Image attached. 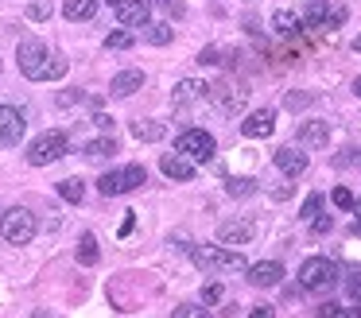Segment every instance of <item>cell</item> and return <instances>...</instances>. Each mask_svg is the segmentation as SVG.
<instances>
[{"label":"cell","instance_id":"8d00e7d4","mask_svg":"<svg viewBox=\"0 0 361 318\" xmlns=\"http://www.w3.org/2000/svg\"><path fill=\"white\" fill-rule=\"evenodd\" d=\"M198 62H202V66H218L221 59H218V51H214V47H206V51L198 54Z\"/></svg>","mask_w":361,"mask_h":318},{"label":"cell","instance_id":"1f68e13d","mask_svg":"<svg viewBox=\"0 0 361 318\" xmlns=\"http://www.w3.org/2000/svg\"><path fill=\"white\" fill-rule=\"evenodd\" d=\"M221 295H226V291H221V283H206V287H202V307L221 302Z\"/></svg>","mask_w":361,"mask_h":318},{"label":"cell","instance_id":"d6a6232c","mask_svg":"<svg viewBox=\"0 0 361 318\" xmlns=\"http://www.w3.org/2000/svg\"><path fill=\"white\" fill-rule=\"evenodd\" d=\"M47 16H51L47 0H32V4H27V20H47Z\"/></svg>","mask_w":361,"mask_h":318},{"label":"cell","instance_id":"f6af8a7d","mask_svg":"<svg viewBox=\"0 0 361 318\" xmlns=\"http://www.w3.org/2000/svg\"><path fill=\"white\" fill-rule=\"evenodd\" d=\"M353 93H357V97H361V78H357V82H353Z\"/></svg>","mask_w":361,"mask_h":318},{"label":"cell","instance_id":"7a4b0ae2","mask_svg":"<svg viewBox=\"0 0 361 318\" xmlns=\"http://www.w3.org/2000/svg\"><path fill=\"white\" fill-rule=\"evenodd\" d=\"M35 229H39V225H35V214L24 206H12V209L0 214V233H4L8 245H27V240L35 237Z\"/></svg>","mask_w":361,"mask_h":318},{"label":"cell","instance_id":"5b68a950","mask_svg":"<svg viewBox=\"0 0 361 318\" xmlns=\"http://www.w3.org/2000/svg\"><path fill=\"white\" fill-rule=\"evenodd\" d=\"M140 183H148V171H144L140 163H128V167H121V171H109V175H102L97 190H102L105 198H117V194L136 190Z\"/></svg>","mask_w":361,"mask_h":318},{"label":"cell","instance_id":"4fadbf2b","mask_svg":"<svg viewBox=\"0 0 361 318\" xmlns=\"http://www.w3.org/2000/svg\"><path fill=\"white\" fill-rule=\"evenodd\" d=\"M159 171H164L167 178H175V183H190V178H195V163L179 152H167L164 159H159Z\"/></svg>","mask_w":361,"mask_h":318},{"label":"cell","instance_id":"ffe728a7","mask_svg":"<svg viewBox=\"0 0 361 318\" xmlns=\"http://www.w3.org/2000/svg\"><path fill=\"white\" fill-rule=\"evenodd\" d=\"M198 97H206V85L195 82V78L175 85V105H190V101H198Z\"/></svg>","mask_w":361,"mask_h":318},{"label":"cell","instance_id":"e0dca14e","mask_svg":"<svg viewBox=\"0 0 361 318\" xmlns=\"http://www.w3.org/2000/svg\"><path fill=\"white\" fill-rule=\"evenodd\" d=\"M63 16H66V20H74V23L94 20V16H97V0H66V4H63Z\"/></svg>","mask_w":361,"mask_h":318},{"label":"cell","instance_id":"4316f807","mask_svg":"<svg viewBox=\"0 0 361 318\" xmlns=\"http://www.w3.org/2000/svg\"><path fill=\"white\" fill-rule=\"evenodd\" d=\"M105 47H109V51H125V47H133V31H109V35H105Z\"/></svg>","mask_w":361,"mask_h":318},{"label":"cell","instance_id":"d6986e66","mask_svg":"<svg viewBox=\"0 0 361 318\" xmlns=\"http://www.w3.org/2000/svg\"><path fill=\"white\" fill-rule=\"evenodd\" d=\"M113 155H117V140H113V136H97V140H90V144H86V159H94V163L113 159Z\"/></svg>","mask_w":361,"mask_h":318},{"label":"cell","instance_id":"5bb4252c","mask_svg":"<svg viewBox=\"0 0 361 318\" xmlns=\"http://www.w3.org/2000/svg\"><path fill=\"white\" fill-rule=\"evenodd\" d=\"M276 167H280L288 178H299V175L307 171V152H295V147H280V152H276Z\"/></svg>","mask_w":361,"mask_h":318},{"label":"cell","instance_id":"ab89813d","mask_svg":"<svg viewBox=\"0 0 361 318\" xmlns=\"http://www.w3.org/2000/svg\"><path fill=\"white\" fill-rule=\"evenodd\" d=\"M307 101H311L307 93H291V97H288V105H291V109H299V105H307Z\"/></svg>","mask_w":361,"mask_h":318},{"label":"cell","instance_id":"603a6c76","mask_svg":"<svg viewBox=\"0 0 361 318\" xmlns=\"http://www.w3.org/2000/svg\"><path fill=\"white\" fill-rule=\"evenodd\" d=\"M144 39H148V43H156V47H167L175 39V31H171V23H144Z\"/></svg>","mask_w":361,"mask_h":318},{"label":"cell","instance_id":"ba28073f","mask_svg":"<svg viewBox=\"0 0 361 318\" xmlns=\"http://www.w3.org/2000/svg\"><path fill=\"white\" fill-rule=\"evenodd\" d=\"M206 97H210L226 116H237L245 109V101H249V90H241V85H233V82H226V78H221V82L206 85Z\"/></svg>","mask_w":361,"mask_h":318},{"label":"cell","instance_id":"836d02e7","mask_svg":"<svg viewBox=\"0 0 361 318\" xmlns=\"http://www.w3.org/2000/svg\"><path fill=\"white\" fill-rule=\"evenodd\" d=\"M319 206H322V194H311V198L303 202V214H299V217H303V221H311V217L319 214Z\"/></svg>","mask_w":361,"mask_h":318},{"label":"cell","instance_id":"60d3db41","mask_svg":"<svg viewBox=\"0 0 361 318\" xmlns=\"http://www.w3.org/2000/svg\"><path fill=\"white\" fill-rule=\"evenodd\" d=\"M249 318H272V307H257V310H252Z\"/></svg>","mask_w":361,"mask_h":318},{"label":"cell","instance_id":"e575fe53","mask_svg":"<svg viewBox=\"0 0 361 318\" xmlns=\"http://www.w3.org/2000/svg\"><path fill=\"white\" fill-rule=\"evenodd\" d=\"M330 229H334V217H330V214H314L311 217V233H330Z\"/></svg>","mask_w":361,"mask_h":318},{"label":"cell","instance_id":"277c9868","mask_svg":"<svg viewBox=\"0 0 361 318\" xmlns=\"http://www.w3.org/2000/svg\"><path fill=\"white\" fill-rule=\"evenodd\" d=\"M299 283H303L307 291H330V287L338 283V264L326 260V256H311V260H303V268H299Z\"/></svg>","mask_w":361,"mask_h":318},{"label":"cell","instance_id":"9c48e42d","mask_svg":"<svg viewBox=\"0 0 361 318\" xmlns=\"http://www.w3.org/2000/svg\"><path fill=\"white\" fill-rule=\"evenodd\" d=\"M20 140H24V116H20V109L0 105V147H16Z\"/></svg>","mask_w":361,"mask_h":318},{"label":"cell","instance_id":"8fae6325","mask_svg":"<svg viewBox=\"0 0 361 318\" xmlns=\"http://www.w3.org/2000/svg\"><path fill=\"white\" fill-rule=\"evenodd\" d=\"M241 132H245L249 140L272 136V132H276V113H272V109H257V113H249V116L241 121Z\"/></svg>","mask_w":361,"mask_h":318},{"label":"cell","instance_id":"74e56055","mask_svg":"<svg viewBox=\"0 0 361 318\" xmlns=\"http://www.w3.org/2000/svg\"><path fill=\"white\" fill-rule=\"evenodd\" d=\"M94 124H97V128L109 132V128H113V116H109V113H94Z\"/></svg>","mask_w":361,"mask_h":318},{"label":"cell","instance_id":"ac0fdd59","mask_svg":"<svg viewBox=\"0 0 361 318\" xmlns=\"http://www.w3.org/2000/svg\"><path fill=\"white\" fill-rule=\"evenodd\" d=\"M218 237H221V245H245L252 237V225L249 221H226Z\"/></svg>","mask_w":361,"mask_h":318},{"label":"cell","instance_id":"484cf974","mask_svg":"<svg viewBox=\"0 0 361 318\" xmlns=\"http://www.w3.org/2000/svg\"><path fill=\"white\" fill-rule=\"evenodd\" d=\"M272 27L280 31V35H291V31L299 27V16L295 12H276V20H272Z\"/></svg>","mask_w":361,"mask_h":318},{"label":"cell","instance_id":"52a82bcc","mask_svg":"<svg viewBox=\"0 0 361 318\" xmlns=\"http://www.w3.org/2000/svg\"><path fill=\"white\" fill-rule=\"evenodd\" d=\"M214 136L206 128H187L179 140H175V152L179 155H187L190 163H206V159H214Z\"/></svg>","mask_w":361,"mask_h":318},{"label":"cell","instance_id":"8992f818","mask_svg":"<svg viewBox=\"0 0 361 318\" xmlns=\"http://www.w3.org/2000/svg\"><path fill=\"white\" fill-rule=\"evenodd\" d=\"M47 43L39 39H20V51H16V62H20V74L32 78V82H43V70H47Z\"/></svg>","mask_w":361,"mask_h":318},{"label":"cell","instance_id":"f1b7e54d","mask_svg":"<svg viewBox=\"0 0 361 318\" xmlns=\"http://www.w3.org/2000/svg\"><path fill=\"white\" fill-rule=\"evenodd\" d=\"M175 318H210V314H206V307H198V302H179V307H175Z\"/></svg>","mask_w":361,"mask_h":318},{"label":"cell","instance_id":"3957f363","mask_svg":"<svg viewBox=\"0 0 361 318\" xmlns=\"http://www.w3.org/2000/svg\"><path fill=\"white\" fill-rule=\"evenodd\" d=\"M66 152H71L66 132H43V136H35L32 147H27V163H32V167H47V163L63 159Z\"/></svg>","mask_w":361,"mask_h":318},{"label":"cell","instance_id":"b9f144b4","mask_svg":"<svg viewBox=\"0 0 361 318\" xmlns=\"http://www.w3.org/2000/svg\"><path fill=\"white\" fill-rule=\"evenodd\" d=\"M350 295H361V271H357V276L350 279Z\"/></svg>","mask_w":361,"mask_h":318},{"label":"cell","instance_id":"30bf717a","mask_svg":"<svg viewBox=\"0 0 361 318\" xmlns=\"http://www.w3.org/2000/svg\"><path fill=\"white\" fill-rule=\"evenodd\" d=\"M113 12H117V20L125 23V27H144L148 16H152V0H117Z\"/></svg>","mask_w":361,"mask_h":318},{"label":"cell","instance_id":"7dc6e473","mask_svg":"<svg viewBox=\"0 0 361 318\" xmlns=\"http://www.w3.org/2000/svg\"><path fill=\"white\" fill-rule=\"evenodd\" d=\"M105 4H117V0H105Z\"/></svg>","mask_w":361,"mask_h":318},{"label":"cell","instance_id":"4dcf8cb0","mask_svg":"<svg viewBox=\"0 0 361 318\" xmlns=\"http://www.w3.org/2000/svg\"><path fill=\"white\" fill-rule=\"evenodd\" d=\"M226 190L233 194V198H245V194H252L257 186H252V178H233V183H229Z\"/></svg>","mask_w":361,"mask_h":318},{"label":"cell","instance_id":"f546056e","mask_svg":"<svg viewBox=\"0 0 361 318\" xmlns=\"http://www.w3.org/2000/svg\"><path fill=\"white\" fill-rule=\"evenodd\" d=\"M156 4L164 8L171 20H183V16H187V4H183V0H156Z\"/></svg>","mask_w":361,"mask_h":318},{"label":"cell","instance_id":"7402d4cb","mask_svg":"<svg viewBox=\"0 0 361 318\" xmlns=\"http://www.w3.org/2000/svg\"><path fill=\"white\" fill-rule=\"evenodd\" d=\"M97 237L94 233H82V240H78V264H86V268H94L97 264Z\"/></svg>","mask_w":361,"mask_h":318},{"label":"cell","instance_id":"d590c367","mask_svg":"<svg viewBox=\"0 0 361 318\" xmlns=\"http://www.w3.org/2000/svg\"><path fill=\"white\" fill-rule=\"evenodd\" d=\"M334 206H338V209H350V206H353V194L345 190V186H338V190H334Z\"/></svg>","mask_w":361,"mask_h":318},{"label":"cell","instance_id":"ee69618b","mask_svg":"<svg viewBox=\"0 0 361 318\" xmlns=\"http://www.w3.org/2000/svg\"><path fill=\"white\" fill-rule=\"evenodd\" d=\"M353 51H357V54H361V35H357V39H353Z\"/></svg>","mask_w":361,"mask_h":318},{"label":"cell","instance_id":"f35d334b","mask_svg":"<svg viewBox=\"0 0 361 318\" xmlns=\"http://www.w3.org/2000/svg\"><path fill=\"white\" fill-rule=\"evenodd\" d=\"M74 101H82V93H59V105H74Z\"/></svg>","mask_w":361,"mask_h":318},{"label":"cell","instance_id":"6da1fadb","mask_svg":"<svg viewBox=\"0 0 361 318\" xmlns=\"http://www.w3.org/2000/svg\"><path fill=\"white\" fill-rule=\"evenodd\" d=\"M190 260H195L202 271H245V268H249L241 252H233V248H218V245L190 248Z\"/></svg>","mask_w":361,"mask_h":318},{"label":"cell","instance_id":"9a60e30c","mask_svg":"<svg viewBox=\"0 0 361 318\" xmlns=\"http://www.w3.org/2000/svg\"><path fill=\"white\" fill-rule=\"evenodd\" d=\"M322 144H330V124L326 121L299 124V147H322Z\"/></svg>","mask_w":361,"mask_h":318},{"label":"cell","instance_id":"7c38bea8","mask_svg":"<svg viewBox=\"0 0 361 318\" xmlns=\"http://www.w3.org/2000/svg\"><path fill=\"white\" fill-rule=\"evenodd\" d=\"M249 271V283L252 287H276L283 279V264H276V260H260V264H252V268H245Z\"/></svg>","mask_w":361,"mask_h":318},{"label":"cell","instance_id":"7bdbcfd3","mask_svg":"<svg viewBox=\"0 0 361 318\" xmlns=\"http://www.w3.org/2000/svg\"><path fill=\"white\" fill-rule=\"evenodd\" d=\"M350 209H353V214H357V229H361V202L353 198V206H350Z\"/></svg>","mask_w":361,"mask_h":318},{"label":"cell","instance_id":"83f0119b","mask_svg":"<svg viewBox=\"0 0 361 318\" xmlns=\"http://www.w3.org/2000/svg\"><path fill=\"white\" fill-rule=\"evenodd\" d=\"M63 74H66V59L63 54H51L47 70H43V82H55V78H63Z\"/></svg>","mask_w":361,"mask_h":318},{"label":"cell","instance_id":"44dd1931","mask_svg":"<svg viewBox=\"0 0 361 318\" xmlns=\"http://www.w3.org/2000/svg\"><path fill=\"white\" fill-rule=\"evenodd\" d=\"M164 124L159 121H133V136L144 140V144H152V140H164Z\"/></svg>","mask_w":361,"mask_h":318},{"label":"cell","instance_id":"bcb514c9","mask_svg":"<svg viewBox=\"0 0 361 318\" xmlns=\"http://www.w3.org/2000/svg\"><path fill=\"white\" fill-rule=\"evenodd\" d=\"M35 318H51V314H47V310H39V314H35Z\"/></svg>","mask_w":361,"mask_h":318},{"label":"cell","instance_id":"d4e9b609","mask_svg":"<svg viewBox=\"0 0 361 318\" xmlns=\"http://www.w3.org/2000/svg\"><path fill=\"white\" fill-rule=\"evenodd\" d=\"M59 194H63L66 202H82L86 186H82V178H63V183H59Z\"/></svg>","mask_w":361,"mask_h":318},{"label":"cell","instance_id":"cb8c5ba5","mask_svg":"<svg viewBox=\"0 0 361 318\" xmlns=\"http://www.w3.org/2000/svg\"><path fill=\"white\" fill-rule=\"evenodd\" d=\"M326 16H330V8L322 4V0H311L307 12H303V23H307V27H319V23H326Z\"/></svg>","mask_w":361,"mask_h":318},{"label":"cell","instance_id":"2e32d148","mask_svg":"<svg viewBox=\"0 0 361 318\" xmlns=\"http://www.w3.org/2000/svg\"><path fill=\"white\" fill-rule=\"evenodd\" d=\"M136 90H144V74H140V70H121V74L109 82L113 97H133Z\"/></svg>","mask_w":361,"mask_h":318}]
</instances>
